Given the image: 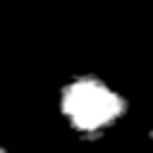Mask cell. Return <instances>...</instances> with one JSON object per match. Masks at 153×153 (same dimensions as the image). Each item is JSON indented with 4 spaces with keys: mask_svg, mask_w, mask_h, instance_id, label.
<instances>
[{
    "mask_svg": "<svg viewBox=\"0 0 153 153\" xmlns=\"http://www.w3.org/2000/svg\"><path fill=\"white\" fill-rule=\"evenodd\" d=\"M55 110L69 134L79 141H103L129 115V96L100 72L81 69L67 74L55 93Z\"/></svg>",
    "mask_w": 153,
    "mask_h": 153,
    "instance_id": "cell-1",
    "label": "cell"
},
{
    "mask_svg": "<svg viewBox=\"0 0 153 153\" xmlns=\"http://www.w3.org/2000/svg\"><path fill=\"white\" fill-rule=\"evenodd\" d=\"M146 139H148V143L153 146V115H151V120L146 122Z\"/></svg>",
    "mask_w": 153,
    "mask_h": 153,
    "instance_id": "cell-2",
    "label": "cell"
},
{
    "mask_svg": "<svg viewBox=\"0 0 153 153\" xmlns=\"http://www.w3.org/2000/svg\"><path fill=\"white\" fill-rule=\"evenodd\" d=\"M0 153H10V146H7L2 139H0Z\"/></svg>",
    "mask_w": 153,
    "mask_h": 153,
    "instance_id": "cell-3",
    "label": "cell"
}]
</instances>
